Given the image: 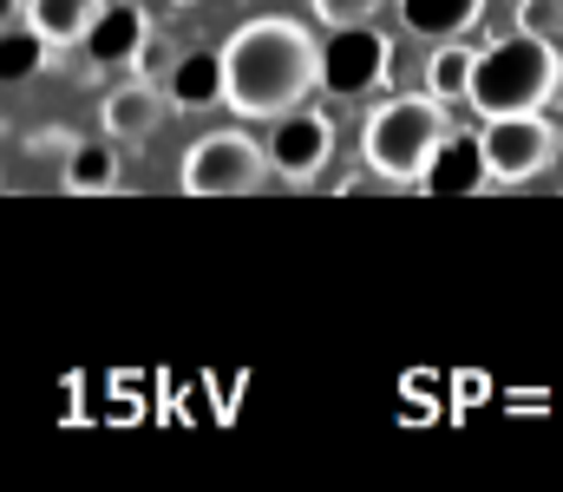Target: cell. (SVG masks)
Returning <instances> with one entry per match:
<instances>
[{
  "label": "cell",
  "instance_id": "6da1fadb",
  "mask_svg": "<svg viewBox=\"0 0 563 492\" xmlns=\"http://www.w3.org/2000/svg\"><path fill=\"white\" fill-rule=\"evenodd\" d=\"M217 53H223V92L236 119H288L321 86V46L308 40V26L282 13L243 20Z\"/></svg>",
  "mask_w": 563,
  "mask_h": 492
},
{
  "label": "cell",
  "instance_id": "7a4b0ae2",
  "mask_svg": "<svg viewBox=\"0 0 563 492\" xmlns=\"http://www.w3.org/2000/svg\"><path fill=\"white\" fill-rule=\"evenodd\" d=\"M558 86H563V46L531 40V33H511V40H492V46L478 53V73H472V112H478V119L544 112Z\"/></svg>",
  "mask_w": 563,
  "mask_h": 492
},
{
  "label": "cell",
  "instance_id": "3957f363",
  "mask_svg": "<svg viewBox=\"0 0 563 492\" xmlns=\"http://www.w3.org/2000/svg\"><path fill=\"white\" fill-rule=\"evenodd\" d=\"M445 139H452L445 99H432V92H407V99H387V106L367 112L361 158L374 164L387 184H420Z\"/></svg>",
  "mask_w": 563,
  "mask_h": 492
},
{
  "label": "cell",
  "instance_id": "277c9868",
  "mask_svg": "<svg viewBox=\"0 0 563 492\" xmlns=\"http://www.w3.org/2000/svg\"><path fill=\"white\" fill-rule=\"evenodd\" d=\"M269 171H276V164H269V152H263L250 132L223 125V132H203V139L184 152L177 190H184V197H250V190H263Z\"/></svg>",
  "mask_w": 563,
  "mask_h": 492
},
{
  "label": "cell",
  "instance_id": "5b68a950",
  "mask_svg": "<svg viewBox=\"0 0 563 492\" xmlns=\"http://www.w3.org/2000/svg\"><path fill=\"white\" fill-rule=\"evenodd\" d=\"M485 158H492V184H531L563 158V132L544 112L485 119Z\"/></svg>",
  "mask_w": 563,
  "mask_h": 492
},
{
  "label": "cell",
  "instance_id": "8992f818",
  "mask_svg": "<svg viewBox=\"0 0 563 492\" xmlns=\"http://www.w3.org/2000/svg\"><path fill=\"white\" fill-rule=\"evenodd\" d=\"M387 66H394V46H387V33L367 20V26H334V40L321 46V86L334 92V99H361V92H374L380 79H387Z\"/></svg>",
  "mask_w": 563,
  "mask_h": 492
},
{
  "label": "cell",
  "instance_id": "52a82bcc",
  "mask_svg": "<svg viewBox=\"0 0 563 492\" xmlns=\"http://www.w3.org/2000/svg\"><path fill=\"white\" fill-rule=\"evenodd\" d=\"M334 158V125H328V112H288L276 119V132H269V164H276V177L288 190H308L321 171Z\"/></svg>",
  "mask_w": 563,
  "mask_h": 492
},
{
  "label": "cell",
  "instance_id": "ba28073f",
  "mask_svg": "<svg viewBox=\"0 0 563 492\" xmlns=\"http://www.w3.org/2000/svg\"><path fill=\"white\" fill-rule=\"evenodd\" d=\"M420 190H432V197H478V190H492L485 132H452V139L439 145L432 171L420 177Z\"/></svg>",
  "mask_w": 563,
  "mask_h": 492
},
{
  "label": "cell",
  "instance_id": "9c48e42d",
  "mask_svg": "<svg viewBox=\"0 0 563 492\" xmlns=\"http://www.w3.org/2000/svg\"><path fill=\"white\" fill-rule=\"evenodd\" d=\"M144 40H151V20H144L139 0L106 7V20H99V26H92V40H86V66H79V79H99L106 66H139Z\"/></svg>",
  "mask_w": 563,
  "mask_h": 492
},
{
  "label": "cell",
  "instance_id": "30bf717a",
  "mask_svg": "<svg viewBox=\"0 0 563 492\" xmlns=\"http://www.w3.org/2000/svg\"><path fill=\"white\" fill-rule=\"evenodd\" d=\"M46 66H53V40H46V26L33 20V7L7 0V20H0V79L20 86V79H33V73H46Z\"/></svg>",
  "mask_w": 563,
  "mask_h": 492
},
{
  "label": "cell",
  "instance_id": "8fae6325",
  "mask_svg": "<svg viewBox=\"0 0 563 492\" xmlns=\"http://www.w3.org/2000/svg\"><path fill=\"white\" fill-rule=\"evenodd\" d=\"M164 106H170V92L157 86V79H132V86H119V92H106V132L119 139V145H144L151 132H157V119H164Z\"/></svg>",
  "mask_w": 563,
  "mask_h": 492
},
{
  "label": "cell",
  "instance_id": "7c38bea8",
  "mask_svg": "<svg viewBox=\"0 0 563 492\" xmlns=\"http://www.w3.org/2000/svg\"><path fill=\"white\" fill-rule=\"evenodd\" d=\"M164 92H170V106H177V112L230 106V92H223V53H184V59H177V73L164 79Z\"/></svg>",
  "mask_w": 563,
  "mask_h": 492
},
{
  "label": "cell",
  "instance_id": "4fadbf2b",
  "mask_svg": "<svg viewBox=\"0 0 563 492\" xmlns=\"http://www.w3.org/2000/svg\"><path fill=\"white\" fill-rule=\"evenodd\" d=\"M119 139L106 132V139H79L73 152H66V171H59V184L73 190V197H106V190H119Z\"/></svg>",
  "mask_w": 563,
  "mask_h": 492
},
{
  "label": "cell",
  "instance_id": "5bb4252c",
  "mask_svg": "<svg viewBox=\"0 0 563 492\" xmlns=\"http://www.w3.org/2000/svg\"><path fill=\"white\" fill-rule=\"evenodd\" d=\"M478 13H485V0H400V20H407V33H420V40H465L472 26H478Z\"/></svg>",
  "mask_w": 563,
  "mask_h": 492
},
{
  "label": "cell",
  "instance_id": "9a60e30c",
  "mask_svg": "<svg viewBox=\"0 0 563 492\" xmlns=\"http://www.w3.org/2000/svg\"><path fill=\"white\" fill-rule=\"evenodd\" d=\"M26 7H33V20L46 26L53 46H86L112 0H26Z\"/></svg>",
  "mask_w": 563,
  "mask_h": 492
},
{
  "label": "cell",
  "instance_id": "2e32d148",
  "mask_svg": "<svg viewBox=\"0 0 563 492\" xmlns=\"http://www.w3.org/2000/svg\"><path fill=\"white\" fill-rule=\"evenodd\" d=\"M472 73H478V53L472 46H459V40H439L432 46V59H426V92L432 99H472Z\"/></svg>",
  "mask_w": 563,
  "mask_h": 492
},
{
  "label": "cell",
  "instance_id": "e0dca14e",
  "mask_svg": "<svg viewBox=\"0 0 563 492\" xmlns=\"http://www.w3.org/2000/svg\"><path fill=\"white\" fill-rule=\"evenodd\" d=\"M518 33L563 46V0H518Z\"/></svg>",
  "mask_w": 563,
  "mask_h": 492
},
{
  "label": "cell",
  "instance_id": "ac0fdd59",
  "mask_svg": "<svg viewBox=\"0 0 563 492\" xmlns=\"http://www.w3.org/2000/svg\"><path fill=\"white\" fill-rule=\"evenodd\" d=\"M380 7H387V0H314V13H321L328 26H367Z\"/></svg>",
  "mask_w": 563,
  "mask_h": 492
},
{
  "label": "cell",
  "instance_id": "d6986e66",
  "mask_svg": "<svg viewBox=\"0 0 563 492\" xmlns=\"http://www.w3.org/2000/svg\"><path fill=\"white\" fill-rule=\"evenodd\" d=\"M177 59H184V53H177V40L151 33V40H144V53H139V73H144V79H170V73H177Z\"/></svg>",
  "mask_w": 563,
  "mask_h": 492
},
{
  "label": "cell",
  "instance_id": "ffe728a7",
  "mask_svg": "<svg viewBox=\"0 0 563 492\" xmlns=\"http://www.w3.org/2000/svg\"><path fill=\"white\" fill-rule=\"evenodd\" d=\"M452 394H459V407H478V401H492V374L465 368V374H452Z\"/></svg>",
  "mask_w": 563,
  "mask_h": 492
},
{
  "label": "cell",
  "instance_id": "44dd1931",
  "mask_svg": "<svg viewBox=\"0 0 563 492\" xmlns=\"http://www.w3.org/2000/svg\"><path fill=\"white\" fill-rule=\"evenodd\" d=\"M59 420H79V374H73L66 394H59Z\"/></svg>",
  "mask_w": 563,
  "mask_h": 492
},
{
  "label": "cell",
  "instance_id": "7402d4cb",
  "mask_svg": "<svg viewBox=\"0 0 563 492\" xmlns=\"http://www.w3.org/2000/svg\"><path fill=\"white\" fill-rule=\"evenodd\" d=\"M177 7H197V0H177Z\"/></svg>",
  "mask_w": 563,
  "mask_h": 492
}]
</instances>
